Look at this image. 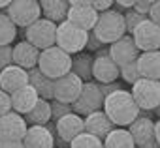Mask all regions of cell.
<instances>
[{
    "instance_id": "6da1fadb",
    "label": "cell",
    "mask_w": 160,
    "mask_h": 148,
    "mask_svg": "<svg viewBox=\"0 0 160 148\" xmlns=\"http://www.w3.org/2000/svg\"><path fill=\"white\" fill-rule=\"evenodd\" d=\"M104 113L115 127H130L141 116V109L134 101L132 92L124 88L113 92L104 99Z\"/></svg>"
},
{
    "instance_id": "7a4b0ae2",
    "label": "cell",
    "mask_w": 160,
    "mask_h": 148,
    "mask_svg": "<svg viewBox=\"0 0 160 148\" xmlns=\"http://www.w3.org/2000/svg\"><path fill=\"white\" fill-rule=\"evenodd\" d=\"M92 32L104 45H113L115 41L126 36L124 13H121L119 10H109V12L100 13L98 23Z\"/></svg>"
},
{
    "instance_id": "3957f363",
    "label": "cell",
    "mask_w": 160,
    "mask_h": 148,
    "mask_svg": "<svg viewBox=\"0 0 160 148\" xmlns=\"http://www.w3.org/2000/svg\"><path fill=\"white\" fill-rule=\"evenodd\" d=\"M38 67H40V71L43 75L57 81V79L68 75V73H72V56L55 45L51 49L42 51Z\"/></svg>"
},
{
    "instance_id": "277c9868",
    "label": "cell",
    "mask_w": 160,
    "mask_h": 148,
    "mask_svg": "<svg viewBox=\"0 0 160 148\" xmlns=\"http://www.w3.org/2000/svg\"><path fill=\"white\" fill-rule=\"evenodd\" d=\"M87 43H89V32L73 26L68 21L57 26V47L68 53L70 56L83 53L87 49Z\"/></svg>"
},
{
    "instance_id": "5b68a950",
    "label": "cell",
    "mask_w": 160,
    "mask_h": 148,
    "mask_svg": "<svg viewBox=\"0 0 160 148\" xmlns=\"http://www.w3.org/2000/svg\"><path fill=\"white\" fill-rule=\"evenodd\" d=\"M68 4H70V10H68L66 21L85 32H92L100 13L91 6V2H87V0H68Z\"/></svg>"
},
{
    "instance_id": "8992f818",
    "label": "cell",
    "mask_w": 160,
    "mask_h": 148,
    "mask_svg": "<svg viewBox=\"0 0 160 148\" xmlns=\"http://www.w3.org/2000/svg\"><path fill=\"white\" fill-rule=\"evenodd\" d=\"M6 15L13 21L15 26H23L27 30L30 25L42 19V6L36 0H13L6 10Z\"/></svg>"
},
{
    "instance_id": "52a82bcc",
    "label": "cell",
    "mask_w": 160,
    "mask_h": 148,
    "mask_svg": "<svg viewBox=\"0 0 160 148\" xmlns=\"http://www.w3.org/2000/svg\"><path fill=\"white\" fill-rule=\"evenodd\" d=\"M57 26L58 25L42 17L40 21H36L34 25H30L25 30V38L30 45H34L40 51L51 49V47L57 45Z\"/></svg>"
},
{
    "instance_id": "ba28073f",
    "label": "cell",
    "mask_w": 160,
    "mask_h": 148,
    "mask_svg": "<svg viewBox=\"0 0 160 148\" xmlns=\"http://www.w3.org/2000/svg\"><path fill=\"white\" fill-rule=\"evenodd\" d=\"M134 101L141 111H156L160 109V81L151 79H139L132 86Z\"/></svg>"
},
{
    "instance_id": "9c48e42d",
    "label": "cell",
    "mask_w": 160,
    "mask_h": 148,
    "mask_svg": "<svg viewBox=\"0 0 160 148\" xmlns=\"http://www.w3.org/2000/svg\"><path fill=\"white\" fill-rule=\"evenodd\" d=\"M104 99H106V98L102 96L98 83H92V81H91V83H85L81 94H79L77 101L72 105V109H73V113L79 114V116H89V114H92V113L104 109Z\"/></svg>"
},
{
    "instance_id": "30bf717a",
    "label": "cell",
    "mask_w": 160,
    "mask_h": 148,
    "mask_svg": "<svg viewBox=\"0 0 160 148\" xmlns=\"http://www.w3.org/2000/svg\"><path fill=\"white\" fill-rule=\"evenodd\" d=\"M119 75H121V67L109 56V49L98 51L94 54V64H92V77L98 81V85L117 83Z\"/></svg>"
},
{
    "instance_id": "8fae6325",
    "label": "cell",
    "mask_w": 160,
    "mask_h": 148,
    "mask_svg": "<svg viewBox=\"0 0 160 148\" xmlns=\"http://www.w3.org/2000/svg\"><path fill=\"white\" fill-rule=\"evenodd\" d=\"M83 86H85V83L77 75L68 73V75L55 81V98L53 99H57L60 103H66V105H73L77 101L79 94H81Z\"/></svg>"
},
{
    "instance_id": "7c38bea8",
    "label": "cell",
    "mask_w": 160,
    "mask_h": 148,
    "mask_svg": "<svg viewBox=\"0 0 160 148\" xmlns=\"http://www.w3.org/2000/svg\"><path fill=\"white\" fill-rule=\"evenodd\" d=\"M138 49L141 53H152V51H160V26L154 25L151 19H147L145 23H141L134 34H132Z\"/></svg>"
},
{
    "instance_id": "4fadbf2b",
    "label": "cell",
    "mask_w": 160,
    "mask_h": 148,
    "mask_svg": "<svg viewBox=\"0 0 160 148\" xmlns=\"http://www.w3.org/2000/svg\"><path fill=\"white\" fill-rule=\"evenodd\" d=\"M28 131V124L25 116L12 111L4 116H0V141H21Z\"/></svg>"
},
{
    "instance_id": "5bb4252c",
    "label": "cell",
    "mask_w": 160,
    "mask_h": 148,
    "mask_svg": "<svg viewBox=\"0 0 160 148\" xmlns=\"http://www.w3.org/2000/svg\"><path fill=\"white\" fill-rule=\"evenodd\" d=\"M139 54H141V51L138 49V45H136V41H134V38L130 34H126L119 41H115L113 45H109V56L113 58V62L119 67H124L128 64L138 62Z\"/></svg>"
},
{
    "instance_id": "9a60e30c",
    "label": "cell",
    "mask_w": 160,
    "mask_h": 148,
    "mask_svg": "<svg viewBox=\"0 0 160 148\" xmlns=\"http://www.w3.org/2000/svg\"><path fill=\"white\" fill-rule=\"evenodd\" d=\"M25 148H55V122L47 126H28L23 139Z\"/></svg>"
},
{
    "instance_id": "2e32d148",
    "label": "cell",
    "mask_w": 160,
    "mask_h": 148,
    "mask_svg": "<svg viewBox=\"0 0 160 148\" xmlns=\"http://www.w3.org/2000/svg\"><path fill=\"white\" fill-rule=\"evenodd\" d=\"M55 133L60 137L62 142L70 144L73 139H77L81 133H85V118L75 114V113H70L55 122Z\"/></svg>"
},
{
    "instance_id": "e0dca14e",
    "label": "cell",
    "mask_w": 160,
    "mask_h": 148,
    "mask_svg": "<svg viewBox=\"0 0 160 148\" xmlns=\"http://www.w3.org/2000/svg\"><path fill=\"white\" fill-rule=\"evenodd\" d=\"M25 86H28V71L27 69L12 64L10 67L0 71V88L8 92L10 96Z\"/></svg>"
},
{
    "instance_id": "ac0fdd59",
    "label": "cell",
    "mask_w": 160,
    "mask_h": 148,
    "mask_svg": "<svg viewBox=\"0 0 160 148\" xmlns=\"http://www.w3.org/2000/svg\"><path fill=\"white\" fill-rule=\"evenodd\" d=\"M40 54H42V51L36 49L34 45H30L27 39L13 45V64L23 67V69H27V71L38 67Z\"/></svg>"
},
{
    "instance_id": "d6986e66",
    "label": "cell",
    "mask_w": 160,
    "mask_h": 148,
    "mask_svg": "<svg viewBox=\"0 0 160 148\" xmlns=\"http://www.w3.org/2000/svg\"><path fill=\"white\" fill-rule=\"evenodd\" d=\"M113 129H115V126L108 118V114L104 113V109L96 111V113H92L89 116H85V131L91 133V135H94V137H98V139H102V141H106V137Z\"/></svg>"
},
{
    "instance_id": "ffe728a7",
    "label": "cell",
    "mask_w": 160,
    "mask_h": 148,
    "mask_svg": "<svg viewBox=\"0 0 160 148\" xmlns=\"http://www.w3.org/2000/svg\"><path fill=\"white\" fill-rule=\"evenodd\" d=\"M38 101H40V96L30 85L21 88V90H17L15 94H12V109L15 113H19L21 116H27L36 107Z\"/></svg>"
},
{
    "instance_id": "44dd1931",
    "label": "cell",
    "mask_w": 160,
    "mask_h": 148,
    "mask_svg": "<svg viewBox=\"0 0 160 148\" xmlns=\"http://www.w3.org/2000/svg\"><path fill=\"white\" fill-rule=\"evenodd\" d=\"M28 85L38 92V96L42 99H47V101H53L55 98V81L49 79L47 75L40 71V67H34L28 71Z\"/></svg>"
},
{
    "instance_id": "7402d4cb",
    "label": "cell",
    "mask_w": 160,
    "mask_h": 148,
    "mask_svg": "<svg viewBox=\"0 0 160 148\" xmlns=\"http://www.w3.org/2000/svg\"><path fill=\"white\" fill-rule=\"evenodd\" d=\"M128 131H130V135H132V139H134V142H136L138 148L143 146V144H147V142H151V141H154V122L149 116L141 114L128 127Z\"/></svg>"
},
{
    "instance_id": "603a6c76",
    "label": "cell",
    "mask_w": 160,
    "mask_h": 148,
    "mask_svg": "<svg viewBox=\"0 0 160 148\" xmlns=\"http://www.w3.org/2000/svg\"><path fill=\"white\" fill-rule=\"evenodd\" d=\"M138 69L141 73V79L160 81V51L141 53L138 58Z\"/></svg>"
},
{
    "instance_id": "cb8c5ba5",
    "label": "cell",
    "mask_w": 160,
    "mask_h": 148,
    "mask_svg": "<svg viewBox=\"0 0 160 148\" xmlns=\"http://www.w3.org/2000/svg\"><path fill=\"white\" fill-rule=\"evenodd\" d=\"M40 6H42L43 19H47L55 25L64 23L68 17V10H70L68 0H42Z\"/></svg>"
},
{
    "instance_id": "d4e9b609",
    "label": "cell",
    "mask_w": 160,
    "mask_h": 148,
    "mask_svg": "<svg viewBox=\"0 0 160 148\" xmlns=\"http://www.w3.org/2000/svg\"><path fill=\"white\" fill-rule=\"evenodd\" d=\"M92 64L94 56L91 53H79L72 56V73L77 75L83 83H91L92 77Z\"/></svg>"
},
{
    "instance_id": "484cf974",
    "label": "cell",
    "mask_w": 160,
    "mask_h": 148,
    "mask_svg": "<svg viewBox=\"0 0 160 148\" xmlns=\"http://www.w3.org/2000/svg\"><path fill=\"white\" fill-rule=\"evenodd\" d=\"M27 124L28 126H47L51 120H53V113H51V101L47 99H42L36 103V107L25 116Z\"/></svg>"
},
{
    "instance_id": "4316f807",
    "label": "cell",
    "mask_w": 160,
    "mask_h": 148,
    "mask_svg": "<svg viewBox=\"0 0 160 148\" xmlns=\"http://www.w3.org/2000/svg\"><path fill=\"white\" fill-rule=\"evenodd\" d=\"M104 148H138L126 127H115L104 141Z\"/></svg>"
},
{
    "instance_id": "83f0119b",
    "label": "cell",
    "mask_w": 160,
    "mask_h": 148,
    "mask_svg": "<svg viewBox=\"0 0 160 148\" xmlns=\"http://www.w3.org/2000/svg\"><path fill=\"white\" fill-rule=\"evenodd\" d=\"M15 38H17V26L6 13H0V47L12 45Z\"/></svg>"
},
{
    "instance_id": "f1b7e54d",
    "label": "cell",
    "mask_w": 160,
    "mask_h": 148,
    "mask_svg": "<svg viewBox=\"0 0 160 148\" xmlns=\"http://www.w3.org/2000/svg\"><path fill=\"white\" fill-rule=\"evenodd\" d=\"M70 148H104V141L85 131L70 142Z\"/></svg>"
},
{
    "instance_id": "f546056e",
    "label": "cell",
    "mask_w": 160,
    "mask_h": 148,
    "mask_svg": "<svg viewBox=\"0 0 160 148\" xmlns=\"http://www.w3.org/2000/svg\"><path fill=\"white\" fill-rule=\"evenodd\" d=\"M149 17L147 15H141V13H138V12H134V10H130V12H126L124 13V23H126V34H134V30L141 25V23H145Z\"/></svg>"
},
{
    "instance_id": "4dcf8cb0",
    "label": "cell",
    "mask_w": 160,
    "mask_h": 148,
    "mask_svg": "<svg viewBox=\"0 0 160 148\" xmlns=\"http://www.w3.org/2000/svg\"><path fill=\"white\" fill-rule=\"evenodd\" d=\"M121 77H122V81L124 83H128V85H136L139 79H141V73H139V69H138V62H134V64H128V66H124V67H121Z\"/></svg>"
},
{
    "instance_id": "1f68e13d",
    "label": "cell",
    "mask_w": 160,
    "mask_h": 148,
    "mask_svg": "<svg viewBox=\"0 0 160 148\" xmlns=\"http://www.w3.org/2000/svg\"><path fill=\"white\" fill-rule=\"evenodd\" d=\"M51 113H53V120L57 122V120H60L62 116L73 113V109H72V105H66V103H60V101L53 99V101H51Z\"/></svg>"
},
{
    "instance_id": "d6a6232c",
    "label": "cell",
    "mask_w": 160,
    "mask_h": 148,
    "mask_svg": "<svg viewBox=\"0 0 160 148\" xmlns=\"http://www.w3.org/2000/svg\"><path fill=\"white\" fill-rule=\"evenodd\" d=\"M13 64V47L6 45V47H0V71L10 67Z\"/></svg>"
},
{
    "instance_id": "836d02e7",
    "label": "cell",
    "mask_w": 160,
    "mask_h": 148,
    "mask_svg": "<svg viewBox=\"0 0 160 148\" xmlns=\"http://www.w3.org/2000/svg\"><path fill=\"white\" fill-rule=\"evenodd\" d=\"M12 111H13L12 109V96L0 88V116H4V114H8Z\"/></svg>"
},
{
    "instance_id": "e575fe53",
    "label": "cell",
    "mask_w": 160,
    "mask_h": 148,
    "mask_svg": "<svg viewBox=\"0 0 160 148\" xmlns=\"http://www.w3.org/2000/svg\"><path fill=\"white\" fill-rule=\"evenodd\" d=\"M152 4H154V0H136V2H134V12L149 17V12H151Z\"/></svg>"
},
{
    "instance_id": "d590c367",
    "label": "cell",
    "mask_w": 160,
    "mask_h": 148,
    "mask_svg": "<svg viewBox=\"0 0 160 148\" xmlns=\"http://www.w3.org/2000/svg\"><path fill=\"white\" fill-rule=\"evenodd\" d=\"M91 6L98 12V13H104V12H109L113 2L111 0H91Z\"/></svg>"
},
{
    "instance_id": "8d00e7d4",
    "label": "cell",
    "mask_w": 160,
    "mask_h": 148,
    "mask_svg": "<svg viewBox=\"0 0 160 148\" xmlns=\"http://www.w3.org/2000/svg\"><path fill=\"white\" fill-rule=\"evenodd\" d=\"M102 47H104V43L94 36V32H89V43H87V49L98 53V51H102Z\"/></svg>"
},
{
    "instance_id": "74e56055",
    "label": "cell",
    "mask_w": 160,
    "mask_h": 148,
    "mask_svg": "<svg viewBox=\"0 0 160 148\" xmlns=\"http://www.w3.org/2000/svg\"><path fill=\"white\" fill-rule=\"evenodd\" d=\"M100 86V92H102V96L104 98H108V96H111L113 92H117V90H122V86L119 85V83H109V85H98Z\"/></svg>"
},
{
    "instance_id": "f35d334b",
    "label": "cell",
    "mask_w": 160,
    "mask_h": 148,
    "mask_svg": "<svg viewBox=\"0 0 160 148\" xmlns=\"http://www.w3.org/2000/svg\"><path fill=\"white\" fill-rule=\"evenodd\" d=\"M149 19H151L154 25L160 26V0H156V2L152 4V8H151V12H149Z\"/></svg>"
},
{
    "instance_id": "ab89813d",
    "label": "cell",
    "mask_w": 160,
    "mask_h": 148,
    "mask_svg": "<svg viewBox=\"0 0 160 148\" xmlns=\"http://www.w3.org/2000/svg\"><path fill=\"white\" fill-rule=\"evenodd\" d=\"M134 2H136V0H117V2H115V6L119 8V10H134Z\"/></svg>"
},
{
    "instance_id": "60d3db41",
    "label": "cell",
    "mask_w": 160,
    "mask_h": 148,
    "mask_svg": "<svg viewBox=\"0 0 160 148\" xmlns=\"http://www.w3.org/2000/svg\"><path fill=\"white\" fill-rule=\"evenodd\" d=\"M0 148H25L21 141H0Z\"/></svg>"
},
{
    "instance_id": "b9f144b4",
    "label": "cell",
    "mask_w": 160,
    "mask_h": 148,
    "mask_svg": "<svg viewBox=\"0 0 160 148\" xmlns=\"http://www.w3.org/2000/svg\"><path fill=\"white\" fill-rule=\"evenodd\" d=\"M154 139H156V142H158V146H160V120L154 122Z\"/></svg>"
},
{
    "instance_id": "7bdbcfd3",
    "label": "cell",
    "mask_w": 160,
    "mask_h": 148,
    "mask_svg": "<svg viewBox=\"0 0 160 148\" xmlns=\"http://www.w3.org/2000/svg\"><path fill=\"white\" fill-rule=\"evenodd\" d=\"M139 148H160V146H158V142H156V139H154V141H151V142H147V144H143V146H139Z\"/></svg>"
},
{
    "instance_id": "ee69618b",
    "label": "cell",
    "mask_w": 160,
    "mask_h": 148,
    "mask_svg": "<svg viewBox=\"0 0 160 148\" xmlns=\"http://www.w3.org/2000/svg\"><path fill=\"white\" fill-rule=\"evenodd\" d=\"M12 2H8V0H0V10H8Z\"/></svg>"
}]
</instances>
